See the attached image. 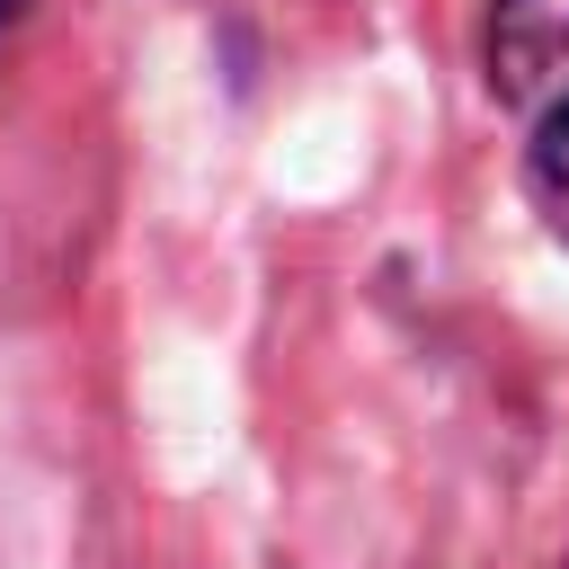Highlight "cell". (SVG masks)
I'll use <instances>...</instances> for the list:
<instances>
[{
    "label": "cell",
    "mask_w": 569,
    "mask_h": 569,
    "mask_svg": "<svg viewBox=\"0 0 569 569\" xmlns=\"http://www.w3.org/2000/svg\"><path fill=\"white\" fill-rule=\"evenodd\" d=\"M18 18H27V0H0V44L18 36Z\"/></svg>",
    "instance_id": "3957f363"
},
{
    "label": "cell",
    "mask_w": 569,
    "mask_h": 569,
    "mask_svg": "<svg viewBox=\"0 0 569 569\" xmlns=\"http://www.w3.org/2000/svg\"><path fill=\"white\" fill-rule=\"evenodd\" d=\"M560 53H569V0H489L480 62L498 98H533L560 71Z\"/></svg>",
    "instance_id": "6da1fadb"
},
{
    "label": "cell",
    "mask_w": 569,
    "mask_h": 569,
    "mask_svg": "<svg viewBox=\"0 0 569 569\" xmlns=\"http://www.w3.org/2000/svg\"><path fill=\"white\" fill-rule=\"evenodd\" d=\"M525 169H533V187H542L551 204H569V89L542 107V124H533V142H525Z\"/></svg>",
    "instance_id": "7a4b0ae2"
}]
</instances>
